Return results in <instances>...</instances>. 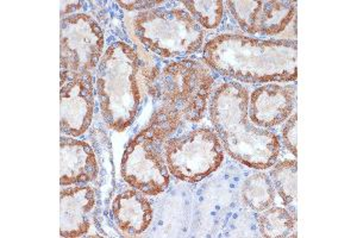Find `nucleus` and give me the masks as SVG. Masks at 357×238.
Masks as SVG:
<instances>
[{
  "mask_svg": "<svg viewBox=\"0 0 357 238\" xmlns=\"http://www.w3.org/2000/svg\"><path fill=\"white\" fill-rule=\"evenodd\" d=\"M129 27L138 47L163 59H186L202 48L205 38L203 28L181 8H158L137 13Z\"/></svg>",
  "mask_w": 357,
  "mask_h": 238,
  "instance_id": "nucleus-5",
  "label": "nucleus"
},
{
  "mask_svg": "<svg viewBox=\"0 0 357 238\" xmlns=\"http://www.w3.org/2000/svg\"><path fill=\"white\" fill-rule=\"evenodd\" d=\"M281 137L284 146L294 158L298 156V114L293 113L292 116L284 123V129L281 131Z\"/></svg>",
  "mask_w": 357,
  "mask_h": 238,
  "instance_id": "nucleus-19",
  "label": "nucleus"
},
{
  "mask_svg": "<svg viewBox=\"0 0 357 238\" xmlns=\"http://www.w3.org/2000/svg\"><path fill=\"white\" fill-rule=\"evenodd\" d=\"M187 13L204 29L218 28L223 20L224 3L213 1H183Z\"/></svg>",
  "mask_w": 357,
  "mask_h": 238,
  "instance_id": "nucleus-18",
  "label": "nucleus"
},
{
  "mask_svg": "<svg viewBox=\"0 0 357 238\" xmlns=\"http://www.w3.org/2000/svg\"><path fill=\"white\" fill-rule=\"evenodd\" d=\"M259 226L264 237H289L296 229V217L291 211L272 206L259 217Z\"/></svg>",
  "mask_w": 357,
  "mask_h": 238,
  "instance_id": "nucleus-17",
  "label": "nucleus"
},
{
  "mask_svg": "<svg viewBox=\"0 0 357 238\" xmlns=\"http://www.w3.org/2000/svg\"><path fill=\"white\" fill-rule=\"evenodd\" d=\"M296 106V91L293 86L264 84L249 94L248 114L262 129H272L287 121Z\"/></svg>",
  "mask_w": 357,
  "mask_h": 238,
  "instance_id": "nucleus-11",
  "label": "nucleus"
},
{
  "mask_svg": "<svg viewBox=\"0 0 357 238\" xmlns=\"http://www.w3.org/2000/svg\"><path fill=\"white\" fill-rule=\"evenodd\" d=\"M99 163L93 148L77 138L60 140V184L87 185L97 179Z\"/></svg>",
  "mask_w": 357,
  "mask_h": 238,
  "instance_id": "nucleus-13",
  "label": "nucleus"
},
{
  "mask_svg": "<svg viewBox=\"0 0 357 238\" xmlns=\"http://www.w3.org/2000/svg\"><path fill=\"white\" fill-rule=\"evenodd\" d=\"M60 75L67 81L92 74L102 60L105 47L104 31L93 17L73 13L61 20Z\"/></svg>",
  "mask_w": 357,
  "mask_h": 238,
  "instance_id": "nucleus-8",
  "label": "nucleus"
},
{
  "mask_svg": "<svg viewBox=\"0 0 357 238\" xmlns=\"http://www.w3.org/2000/svg\"><path fill=\"white\" fill-rule=\"evenodd\" d=\"M203 57L217 73L247 84L289 82L298 77L296 40L223 34L205 43Z\"/></svg>",
  "mask_w": 357,
  "mask_h": 238,
  "instance_id": "nucleus-2",
  "label": "nucleus"
},
{
  "mask_svg": "<svg viewBox=\"0 0 357 238\" xmlns=\"http://www.w3.org/2000/svg\"><path fill=\"white\" fill-rule=\"evenodd\" d=\"M215 77L200 61L178 59L162 67L151 64L146 77L155 110L148 124L172 137L183 124L203 119L213 93Z\"/></svg>",
  "mask_w": 357,
  "mask_h": 238,
  "instance_id": "nucleus-1",
  "label": "nucleus"
},
{
  "mask_svg": "<svg viewBox=\"0 0 357 238\" xmlns=\"http://www.w3.org/2000/svg\"><path fill=\"white\" fill-rule=\"evenodd\" d=\"M224 147L211 128H198L168 138L163 146L167 168L172 177L185 182H199L220 168Z\"/></svg>",
  "mask_w": 357,
  "mask_h": 238,
  "instance_id": "nucleus-7",
  "label": "nucleus"
},
{
  "mask_svg": "<svg viewBox=\"0 0 357 238\" xmlns=\"http://www.w3.org/2000/svg\"><path fill=\"white\" fill-rule=\"evenodd\" d=\"M242 198L249 209L257 212L272 207L276 199L275 188L273 185L272 179L262 172L252 174L244 181Z\"/></svg>",
  "mask_w": 357,
  "mask_h": 238,
  "instance_id": "nucleus-16",
  "label": "nucleus"
},
{
  "mask_svg": "<svg viewBox=\"0 0 357 238\" xmlns=\"http://www.w3.org/2000/svg\"><path fill=\"white\" fill-rule=\"evenodd\" d=\"M111 214L118 231L126 237H135L149 229L154 211L146 194L131 187L114 195Z\"/></svg>",
  "mask_w": 357,
  "mask_h": 238,
  "instance_id": "nucleus-14",
  "label": "nucleus"
},
{
  "mask_svg": "<svg viewBox=\"0 0 357 238\" xmlns=\"http://www.w3.org/2000/svg\"><path fill=\"white\" fill-rule=\"evenodd\" d=\"M169 138L156 126L148 124L131 138L121 162L122 178L128 185L146 195L156 197L171 184L163 146Z\"/></svg>",
  "mask_w": 357,
  "mask_h": 238,
  "instance_id": "nucleus-6",
  "label": "nucleus"
},
{
  "mask_svg": "<svg viewBox=\"0 0 357 238\" xmlns=\"http://www.w3.org/2000/svg\"><path fill=\"white\" fill-rule=\"evenodd\" d=\"M227 5L244 33L260 36L280 35L296 15V1H227Z\"/></svg>",
  "mask_w": 357,
  "mask_h": 238,
  "instance_id": "nucleus-9",
  "label": "nucleus"
},
{
  "mask_svg": "<svg viewBox=\"0 0 357 238\" xmlns=\"http://www.w3.org/2000/svg\"><path fill=\"white\" fill-rule=\"evenodd\" d=\"M121 8H126L128 11H148L153 10L158 5L165 4V1H118Z\"/></svg>",
  "mask_w": 357,
  "mask_h": 238,
  "instance_id": "nucleus-20",
  "label": "nucleus"
},
{
  "mask_svg": "<svg viewBox=\"0 0 357 238\" xmlns=\"http://www.w3.org/2000/svg\"><path fill=\"white\" fill-rule=\"evenodd\" d=\"M94 99L92 74L67 81L60 93V126L62 133L80 137L89 130L93 119Z\"/></svg>",
  "mask_w": 357,
  "mask_h": 238,
  "instance_id": "nucleus-10",
  "label": "nucleus"
},
{
  "mask_svg": "<svg viewBox=\"0 0 357 238\" xmlns=\"http://www.w3.org/2000/svg\"><path fill=\"white\" fill-rule=\"evenodd\" d=\"M249 92L237 81L220 84L212 93L208 114L224 150L249 168L264 170L275 163L280 141L275 133L256 126L248 114Z\"/></svg>",
  "mask_w": 357,
  "mask_h": 238,
  "instance_id": "nucleus-3",
  "label": "nucleus"
},
{
  "mask_svg": "<svg viewBox=\"0 0 357 238\" xmlns=\"http://www.w3.org/2000/svg\"><path fill=\"white\" fill-rule=\"evenodd\" d=\"M97 209V193L92 186H68L60 193V234L82 237L89 234Z\"/></svg>",
  "mask_w": 357,
  "mask_h": 238,
  "instance_id": "nucleus-12",
  "label": "nucleus"
},
{
  "mask_svg": "<svg viewBox=\"0 0 357 238\" xmlns=\"http://www.w3.org/2000/svg\"><path fill=\"white\" fill-rule=\"evenodd\" d=\"M273 185L286 207L296 217L298 199V163L296 160H284L273 165L271 172Z\"/></svg>",
  "mask_w": 357,
  "mask_h": 238,
  "instance_id": "nucleus-15",
  "label": "nucleus"
},
{
  "mask_svg": "<svg viewBox=\"0 0 357 238\" xmlns=\"http://www.w3.org/2000/svg\"><path fill=\"white\" fill-rule=\"evenodd\" d=\"M149 65L138 49L123 40L106 49L98 66L96 89L102 119L111 130L123 133L136 121Z\"/></svg>",
  "mask_w": 357,
  "mask_h": 238,
  "instance_id": "nucleus-4",
  "label": "nucleus"
}]
</instances>
